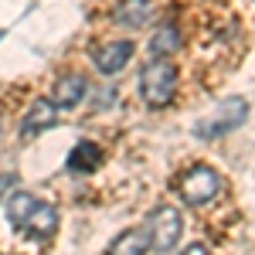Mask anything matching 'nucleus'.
Listing matches in <instances>:
<instances>
[{
  "label": "nucleus",
  "mask_w": 255,
  "mask_h": 255,
  "mask_svg": "<svg viewBox=\"0 0 255 255\" xmlns=\"http://www.w3.org/2000/svg\"><path fill=\"white\" fill-rule=\"evenodd\" d=\"M85 89H89V82H85V75H79V72H72V75H61L58 85H55V106L58 109H75L82 99H85Z\"/></svg>",
  "instance_id": "nucleus-8"
},
{
  "label": "nucleus",
  "mask_w": 255,
  "mask_h": 255,
  "mask_svg": "<svg viewBox=\"0 0 255 255\" xmlns=\"http://www.w3.org/2000/svg\"><path fill=\"white\" fill-rule=\"evenodd\" d=\"M180 255H211V252H208V245H201V242H194V245H187V249H184Z\"/></svg>",
  "instance_id": "nucleus-15"
},
{
  "label": "nucleus",
  "mask_w": 255,
  "mask_h": 255,
  "mask_svg": "<svg viewBox=\"0 0 255 255\" xmlns=\"http://www.w3.org/2000/svg\"><path fill=\"white\" fill-rule=\"evenodd\" d=\"M177 48H180V31H177V24L163 20L153 31V38H150V51H153V58H167V55H174Z\"/></svg>",
  "instance_id": "nucleus-11"
},
{
  "label": "nucleus",
  "mask_w": 255,
  "mask_h": 255,
  "mask_svg": "<svg viewBox=\"0 0 255 255\" xmlns=\"http://www.w3.org/2000/svg\"><path fill=\"white\" fill-rule=\"evenodd\" d=\"M153 14V0H123L116 7V24L123 27H139V24H146Z\"/></svg>",
  "instance_id": "nucleus-10"
},
{
  "label": "nucleus",
  "mask_w": 255,
  "mask_h": 255,
  "mask_svg": "<svg viewBox=\"0 0 255 255\" xmlns=\"http://www.w3.org/2000/svg\"><path fill=\"white\" fill-rule=\"evenodd\" d=\"M177 89V68L170 58H153L139 72V96L150 109H163Z\"/></svg>",
  "instance_id": "nucleus-1"
},
{
  "label": "nucleus",
  "mask_w": 255,
  "mask_h": 255,
  "mask_svg": "<svg viewBox=\"0 0 255 255\" xmlns=\"http://www.w3.org/2000/svg\"><path fill=\"white\" fill-rule=\"evenodd\" d=\"M245 116H249V102H245L242 96H232V99H225V102H218L204 119H197L194 123V136H201V139L225 136V133L238 129V126L245 123Z\"/></svg>",
  "instance_id": "nucleus-2"
},
{
  "label": "nucleus",
  "mask_w": 255,
  "mask_h": 255,
  "mask_svg": "<svg viewBox=\"0 0 255 255\" xmlns=\"http://www.w3.org/2000/svg\"><path fill=\"white\" fill-rule=\"evenodd\" d=\"M20 232H24V235H31V238H51L55 232H58V211H55L51 204L38 201V204H34V211L24 218Z\"/></svg>",
  "instance_id": "nucleus-7"
},
{
  "label": "nucleus",
  "mask_w": 255,
  "mask_h": 255,
  "mask_svg": "<svg viewBox=\"0 0 255 255\" xmlns=\"http://www.w3.org/2000/svg\"><path fill=\"white\" fill-rule=\"evenodd\" d=\"M221 191V174H218L215 167H194V170H187L184 180H180V197L197 208V204H208L211 197H218Z\"/></svg>",
  "instance_id": "nucleus-4"
},
{
  "label": "nucleus",
  "mask_w": 255,
  "mask_h": 255,
  "mask_svg": "<svg viewBox=\"0 0 255 255\" xmlns=\"http://www.w3.org/2000/svg\"><path fill=\"white\" fill-rule=\"evenodd\" d=\"M58 123V106L51 99H34L31 109L24 113L20 119V139H31V136H41L44 129H51Z\"/></svg>",
  "instance_id": "nucleus-5"
},
{
  "label": "nucleus",
  "mask_w": 255,
  "mask_h": 255,
  "mask_svg": "<svg viewBox=\"0 0 255 255\" xmlns=\"http://www.w3.org/2000/svg\"><path fill=\"white\" fill-rule=\"evenodd\" d=\"M133 58V41H109L96 51V68L102 75H116L123 72Z\"/></svg>",
  "instance_id": "nucleus-6"
},
{
  "label": "nucleus",
  "mask_w": 255,
  "mask_h": 255,
  "mask_svg": "<svg viewBox=\"0 0 255 255\" xmlns=\"http://www.w3.org/2000/svg\"><path fill=\"white\" fill-rule=\"evenodd\" d=\"M99 163H102V150H99L96 143H79L72 150V157H68V170L85 174V170H96Z\"/></svg>",
  "instance_id": "nucleus-12"
},
{
  "label": "nucleus",
  "mask_w": 255,
  "mask_h": 255,
  "mask_svg": "<svg viewBox=\"0 0 255 255\" xmlns=\"http://www.w3.org/2000/svg\"><path fill=\"white\" fill-rule=\"evenodd\" d=\"M10 184H17V177H14V174H0V197L10 191Z\"/></svg>",
  "instance_id": "nucleus-14"
},
{
  "label": "nucleus",
  "mask_w": 255,
  "mask_h": 255,
  "mask_svg": "<svg viewBox=\"0 0 255 255\" xmlns=\"http://www.w3.org/2000/svg\"><path fill=\"white\" fill-rule=\"evenodd\" d=\"M150 252V238L143 228H129V232H123V235L106 249V255H146Z\"/></svg>",
  "instance_id": "nucleus-9"
},
{
  "label": "nucleus",
  "mask_w": 255,
  "mask_h": 255,
  "mask_svg": "<svg viewBox=\"0 0 255 255\" xmlns=\"http://www.w3.org/2000/svg\"><path fill=\"white\" fill-rule=\"evenodd\" d=\"M34 204H38V197H34V194H24V191H17V194L7 201V221H10L14 228H20V225H24V218L34 211Z\"/></svg>",
  "instance_id": "nucleus-13"
},
{
  "label": "nucleus",
  "mask_w": 255,
  "mask_h": 255,
  "mask_svg": "<svg viewBox=\"0 0 255 255\" xmlns=\"http://www.w3.org/2000/svg\"><path fill=\"white\" fill-rule=\"evenodd\" d=\"M180 232H184V218H180V211L170 208V204L157 208V211L150 215V221H146L150 249H157V252H170L177 245V238H180Z\"/></svg>",
  "instance_id": "nucleus-3"
}]
</instances>
